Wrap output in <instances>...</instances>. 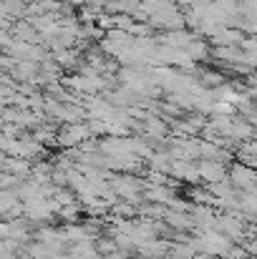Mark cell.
<instances>
[{"mask_svg":"<svg viewBox=\"0 0 257 259\" xmlns=\"http://www.w3.org/2000/svg\"><path fill=\"white\" fill-rule=\"evenodd\" d=\"M169 179L184 181V184H197L199 181V176H197V161H171Z\"/></svg>","mask_w":257,"mask_h":259,"instance_id":"4","label":"cell"},{"mask_svg":"<svg viewBox=\"0 0 257 259\" xmlns=\"http://www.w3.org/2000/svg\"><path fill=\"white\" fill-rule=\"evenodd\" d=\"M8 237H10V222L0 219V242H5Z\"/></svg>","mask_w":257,"mask_h":259,"instance_id":"5","label":"cell"},{"mask_svg":"<svg viewBox=\"0 0 257 259\" xmlns=\"http://www.w3.org/2000/svg\"><path fill=\"white\" fill-rule=\"evenodd\" d=\"M227 181L235 191H255V169L235 161L232 169H227Z\"/></svg>","mask_w":257,"mask_h":259,"instance_id":"2","label":"cell"},{"mask_svg":"<svg viewBox=\"0 0 257 259\" xmlns=\"http://www.w3.org/2000/svg\"><path fill=\"white\" fill-rule=\"evenodd\" d=\"M197 176H199V181L212 186V184L227 181V166L219 161H197Z\"/></svg>","mask_w":257,"mask_h":259,"instance_id":"3","label":"cell"},{"mask_svg":"<svg viewBox=\"0 0 257 259\" xmlns=\"http://www.w3.org/2000/svg\"><path fill=\"white\" fill-rule=\"evenodd\" d=\"M88 139H91L88 123H68V126H63V128L56 134L53 144H58V146H63V149H74V146L86 144Z\"/></svg>","mask_w":257,"mask_h":259,"instance_id":"1","label":"cell"}]
</instances>
